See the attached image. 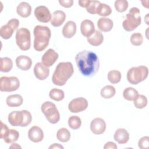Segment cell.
Here are the masks:
<instances>
[{"mask_svg": "<svg viewBox=\"0 0 149 149\" xmlns=\"http://www.w3.org/2000/svg\"><path fill=\"white\" fill-rule=\"evenodd\" d=\"M75 61L79 70L84 76L93 77L99 70V59L92 51L84 50L79 52L75 57Z\"/></svg>", "mask_w": 149, "mask_h": 149, "instance_id": "6da1fadb", "label": "cell"}, {"mask_svg": "<svg viewBox=\"0 0 149 149\" xmlns=\"http://www.w3.org/2000/svg\"><path fill=\"white\" fill-rule=\"evenodd\" d=\"M73 66L69 62H60L56 66L52 77V83L59 86L66 84L68 79L73 75Z\"/></svg>", "mask_w": 149, "mask_h": 149, "instance_id": "7a4b0ae2", "label": "cell"}, {"mask_svg": "<svg viewBox=\"0 0 149 149\" xmlns=\"http://www.w3.org/2000/svg\"><path fill=\"white\" fill-rule=\"evenodd\" d=\"M33 34L34 49L38 52L42 51L48 45L51 37L49 28L45 26L37 25L34 29Z\"/></svg>", "mask_w": 149, "mask_h": 149, "instance_id": "3957f363", "label": "cell"}, {"mask_svg": "<svg viewBox=\"0 0 149 149\" xmlns=\"http://www.w3.org/2000/svg\"><path fill=\"white\" fill-rule=\"evenodd\" d=\"M32 120L31 114L29 111H15L8 115L9 123L13 126L26 127Z\"/></svg>", "mask_w": 149, "mask_h": 149, "instance_id": "277c9868", "label": "cell"}, {"mask_svg": "<svg viewBox=\"0 0 149 149\" xmlns=\"http://www.w3.org/2000/svg\"><path fill=\"white\" fill-rule=\"evenodd\" d=\"M141 22L140 12L136 7L132 8L126 16L122 23L123 28L127 31H132L136 29Z\"/></svg>", "mask_w": 149, "mask_h": 149, "instance_id": "5b68a950", "label": "cell"}, {"mask_svg": "<svg viewBox=\"0 0 149 149\" xmlns=\"http://www.w3.org/2000/svg\"><path fill=\"white\" fill-rule=\"evenodd\" d=\"M148 69L146 66L132 67L127 72V79L132 84H137L148 76Z\"/></svg>", "mask_w": 149, "mask_h": 149, "instance_id": "8992f818", "label": "cell"}, {"mask_svg": "<svg viewBox=\"0 0 149 149\" xmlns=\"http://www.w3.org/2000/svg\"><path fill=\"white\" fill-rule=\"evenodd\" d=\"M41 110L49 123L55 124L59 121V112L53 102L51 101L44 102L41 105Z\"/></svg>", "mask_w": 149, "mask_h": 149, "instance_id": "52a82bcc", "label": "cell"}, {"mask_svg": "<svg viewBox=\"0 0 149 149\" xmlns=\"http://www.w3.org/2000/svg\"><path fill=\"white\" fill-rule=\"evenodd\" d=\"M17 45L22 51L29 50L31 46L30 32L29 29L22 27L19 29L16 33Z\"/></svg>", "mask_w": 149, "mask_h": 149, "instance_id": "ba28073f", "label": "cell"}, {"mask_svg": "<svg viewBox=\"0 0 149 149\" xmlns=\"http://www.w3.org/2000/svg\"><path fill=\"white\" fill-rule=\"evenodd\" d=\"M20 86V81L17 77L2 76L0 78V90L11 92L17 90Z\"/></svg>", "mask_w": 149, "mask_h": 149, "instance_id": "9c48e42d", "label": "cell"}, {"mask_svg": "<svg viewBox=\"0 0 149 149\" xmlns=\"http://www.w3.org/2000/svg\"><path fill=\"white\" fill-rule=\"evenodd\" d=\"M0 138L3 139L6 143H12L16 141L19 137V133L15 129H9L7 125L1 121Z\"/></svg>", "mask_w": 149, "mask_h": 149, "instance_id": "30bf717a", "label": "cell"}, {"mask_svg": "<svg viewBox=\"0 0 149 149\" xmlns=\"http://www.w3.org/2000/svg\"><path fill=\"white\" fill-rule=\"evenodd\" d=\"M19 26V21L16 18H13L8 21L6 24L2 26L0 29V36L5 40L10 38L13 33Z\"/></svg>", "mask_w": 149, "mask_h": 149, "instance_id": "8fae6325", "label": "cell"}, {"mask_svg": "<svg viewBox=\"0 0 149 149\" xmlns=\"http://www.w3.org/2000/svg\"><path fill=\"white\" fill-rule=\"evenodd\" d=\"M87 107V100L83 97H78L73 99L69 102L68 109L72 113H78L86 109Z\"/></svg>", "mask_w": 149, "mask_h": 149, "instance_id": "7c38bea8", "label": "cell"}, {"mask_svg": "<svg viewBox=\"0 0 149 149\" xmlns=\"http://www.w3.org/2000/svg\"><path fill=\"white\" fill-rule=\"evenodd\" d=\"M34 15L40 22L48 23L51 19V14L48 8L45 6H39L34 10Z\"/></svg>", "mask_w": 149, "mask_h": 149, "instance_id": "4fadbf2b", "label": "cell"}, {"mask_svg": "<svg viewBox=\"0 0 149 149\" xmlns=\"http://www.w3.org/2000/svg\"><path fill=\"white\" fill-rule=\"evenodd\" d=\"M58 57V54L53 49L49 48L42 56L41 61L44 65L48 68L55 63Z\"/></svg>", "mask_w": 149, "mask_h": 149, "instance_id": "5bb4252c", "label": "cell"}, {"mask_svg": "<svg viewBox=\"0 0 149 149\" xmlns=\"http://www.w3.org/2000/svg\"><path fill=\"white\" fill-rule=\"evenodd\" d=\"M34 74L37 79L44 80L48 77L49 69L42 62H38L34 67Z\"/></svg>", "mask_w": 149, "mask_h": 149, "instance_id": "9a60e30c", "label": "cell"}, {"mask_svg": "<svg viewBox=\"0 0 149 149\" xmlns=\"http://www.w3.org/2000/svg\"><path fill=\"white\" fill-rule=\"evenodd\" d=\"M91 131L95 134H101L106 129V123L101 118H96L90 123Z\"/></svg>", "mask_w": 149, "mask_h": 149, "instance_id": "2e32d148", "label": "cell"}, {"mask_svg": "<svg viewBox=\"0 0 149 149\" xmlns=\"http://www.w3.org/2000/svg\"><path fill=\"white\" fill-rule=\"evenodd\" d=\"M28 137L30 141L34 143H38L43 140L44 133L40 127L33 126L29 130Z\"/></svg>", "mask_w": 149, "mask_h": 149, "instance_id": "e0dca14e", "label": "cell"}, {"mask_svg": "<svg viewBox=\"0 0 149 149\" xmlns=\"http://www.w3.org/2000/svg\"><path fill=\"white\" fill-rule=\"evenodd\" d=\"M95 30L94 24L91 20L86 19L81 23L80 31L83 36L88 38L94 33Z\"/></svg>", "mask_w": 149, "mask_h": 149, "instance_id": "ac0fdd59", "label": "cell"}, {"mask_svg": "<svg viewBox=\"0 0 149 149\" xmlns=\"http://www.w3.org/2000/svg\"><path fill=\"white\" fill-rule=\"evenodd\" d=\"M16 64L19 69L26 71L30 69L32 65V61L31 59L27 56L20 55L16 59Z\"/></svg>", "mask_w": 149, "mask_h": 149, "instance_id": "d6986e66", "label": "cell"}, {"mask_svg": "<svg viewBox=\"0 0 149 149\" xmlns=\"http://www.w3.org/2000/svg\"><path fill=\"white\" fill-rule=\"evenodd\" d=\"M113 137L119 144H126L129 140V133L125 129L119 128L115 131Z\"/></svg>", "mask_w": 149, "mask_h": 149, "instance_id": "ffe728a7", "label": "cell"}, {"mask_svg": "<svg viewBox=\"0 0 149 149\" xmlns=\"http://www.w3.org/2000/svg\"><path fill=\"white\" fill-rule=\"evenodd\" d=\"M66 19L65 13L60 10H56L52 13L51 24L54 27H59L62 25Z\"/></svg>", "mask_w": 149, "mask_h": 149, "instance_id": "44dd1931", "label": "cell"}, {"mask_svg": "<svg viewBox=\"0 0 149 149\" xmlns=\"http://www.w3.org/2000/svg\"><path fill=\"white\" fill-rule=\"evenodd\" d=\"M76 32V24L73 21H68L62 29V34L66 38H72Z\"/></svg>", "mask_w": 149, "mask_h": 149, "instance_id": "7402d4cb", "label": "cell"}, {"mask_svg": "<svg viewBox=\"0 0 149 149\" xmlns=\"http://www.w3.org/2000/svg\"><path fill=\"white\" fill-rule=\"evenodd\" d=\"M16 12L20 16L26 18L30 15L31 7L29 3L26 2H22L17 5Z\"/></svg>", "mask_w": 149, "mask_h": 149, "instance_id": "603a6c76", "label": "cell"}, {"mask_svg": "<svg viewBox=\"0 0 149 149\" xmlns=\"http://www.w3.org/2000/svg\"><path fill=\"white\" fill-rule=\"evenodd\" d=\"M113 26V21L109 18L101 17L100 18L97 22V27L98 29L104 32L111 31Z\"/></svg>", "mask_w": 149, "mask_h": 149, "instance_id": "cb8c5ba5", "label": "cell"}, {"mask_svg": "<svg viewBox=\"0 0 149 149\" xmlns=\"http://www.w3.org/2000/svg\"><path fill=\"white\" fill-rule=\"evenodd\" d=\"M23 102V97L19 94H13L7 97L6 102L9 107H17L20 106Z\"/></svg>", "mask_w": 149, "mask_h": 149, "instance_id": "d4e9b609", "label": "cell"}, {"mask_svg": "<svg viewBox=\"0 0 149 149\" xmlns=\"http://www.w3.org/2000/svg\"><path fill=\"white\" fill-rule=\"evenodd\" d=\"M104 41L102 34L98 30H95L94 33L87 38L88 42L93 46H98L101 45Z\"/></svg>", "mask_w": 149, "mask_h": 149, "instance_id": "484cf974", "label": "cell"}, {"mask_svg": "<svg viewBox=\"0 0 149 149\" xmlns=\"http://www.w3.org/2000/svg\"><path fill=\"white\" fill-rule=\"evenodd\" d=\"M0 71L2 72H8L11 70L13 67V62L8 57L1 58Z\"/></svg>", "mask_w": 149, "mask_h": 149, "instance_id": "4316f807", "label": "cell"}, {"mask_svg": "<svg viewBox=\"0 0 149 149\" xmlns=\"http://www.w3.org/2000/svg\"><path fill=\"white\" fill-rule=\"evenodd\" d=\"M116 93V90L115 87L111 85H107L104 86L101 90V95L102 98L105 99H109L113 97Z\"/></svg>", "mask_w": 149, "mask_h": 149, "instance_id": "83f0119b", "label": "cell"}, {"mask_svg": "<svg viewBox=\"0 0 149 149\" xmlns=\"http://www.w3.org/2000/svg\"><path fill=\"white\" fill-rule=\"evenodd\" d=\"M56 138L61 142H67L70 140V133L68 129L62 127L58 130L56 133Z\"/></svg>", "mask_w": 149, "mask_h": 149, "instance_id": "f1b7e54d", "label": "cell"}, {"mask_svg": "<svg viewBox=\"0 0 149 149\" xmlns=\"http://www.w3.org/2000/svg\"><path fill=\"white\" fill-rule=\"evenodd\" d=\"M139 95L138 91L133 87L126 88L123 92V98L128 101H133Z\"/></svg>", "mask_w": 149, "mask_h": 149, "instance_id": "f546056e", "label": "cell"}, {"mask_svg": "<svg viewBox=\"0 0 149 149\" xmlns=\"http://www.w3.org/2000/svg\"><path fill=\"white\" fill-rule=\"evenodd\" d=\"M112 9L111 7L105 3H100L98 5L96 13L101 16H107L111 14Z\"/></svg>", "mask_w": 149, "mask_h": 149, "instance_id": "4dcf8cb0", "label": "cell"}, {"mask_svg": "<svg viewBox=\"0 0 149 149\" xmlns=\"http://www.w3.org/2000/svg\"><path fill=\"white\" fill-rule=\"evenodd\" d=\"M49 96L53 100L59 101L64 98L65 94L62 90L58 88H52L49 91Z\"/></svg>", "mask_w": 149, "mask_h": 149, "instance_id": "1f68e13d", "label": "cell"}, {"mask_svg": "<svg viewBox=\"0 0 149 149\" xmlns=\"http://www.w3.org/2000/svg\"><path fill=\"white\" fill-rule=\"evenodd\" d=\"M121 73L117 70H112L108 73V79L112 84H116L121 80Z\"/></svg>", "mask_w": 149, "mask_h": 149, "instance_id": "d6a6232c", "label": "cell"}, {"mask_svg": "<svg viewBox=\"0 0 149 149\" xmlns=\"http://www.w3.org/2000/svg\"><path fill=\"white\" fill-rule=\"evenodd\" d=\"M133 101L135 107L138 109L144 108L147 105V98L144 95H138Z\"/></svg>", "mask_w": 149, "mask_h": 149, "instance_id": "836d02e7", "label": "cell"}, {"mask_svg": "<svg viewBox=\"0 0 149 149\" xmlns=\"http://www.w3.org/2000/svg\"><path fill=\"white\" fill-rule=\"evenodd\" d=\"M81 125V119L77 116H71L68 119V125L69 126L73 129L76 130L78 129Z\"/></svg>", "mask_w": 149, "mask_h": 149, "instance_id": "e575fe53", "label": "cell"}, {"mask_svg": "<svg viewBox=\"0 0 149 149\" xmlns=\"http://www.w3.org/2000/svg\"><path fill=\"white\" fill-rule=\"evenodd\" d=\"M130 40L132 45L134 46H139L141 45L143 42V37L141 33H134L132 34Z\"/></svg>", "mask_w": 149, "mask_h": 149, "instance_id": "d590c367", "label": "cell"}, {"mask_svg": "<svg viewBox=\"0 0 149 149\" xmlns=\"http://www.w3.org/2000/svg\"><path fill=\"white\" fill-rule=\"evenodd\" d=\"M116 10L119 12H123L128 8V2L126 0H117L114 3Z\"/></svg>", "mask_w": 149, "mask_h": 149, "instance_id": "8d00e7d4", "label": "cell"}, {"mask_svg": "<svg viewBox=\"0 0 149 149\" xmlns=\"http://www.w3.org/2000/svg\"><path fill=\"white\" fill-rule=\"evenodd\" d=\"M101 2L98 1H91L88 6L86 8L87 11L92 15L96 14L97 9Z\"/></svg>", "mask_w": 149, "mask_h": 149, "instance_id": "74e56055", "label": "cell"}, {"mask_svg": "<svg viewBox=\"0 0 149 149\" xmlns=\"http://www.w3.org/2000/svg\"><path fill=\"white\" fill-rule=\"evenodd\" d=\"M138 146L141 149H148L149 147V137L144 136L140 139L138 142Z\"/></svg>", "mask_w": 149, "mask_h": 149, "instance_id": "f35d334b", "label": "cell"}, {"mask_svg": "<svg viewBox=\"0 0 149 149\" xmlns=\"http://www.w3.org/2000/svg\"><path fill=\"white\" fill-rule=\"evenodd\" d=\"M59 4L65 8H70L73 4V0H59Z\"/></svg>", "mask_w": 149, "mask_h": 149, "instance_id": "ab89813d", "label": "cell"}, {"mask_svg": "<svg viewBox=\"0 0 149 149\" xmlns=\"http://www.w3.org/2000/svg\"><path fill=\"white\" fill-rule=\"evenodd\" d=\"M104 148V149H116L117 146L115 143L112 141H108L105 144Z\"/></svg>", "mask_w": 149, "mask_h": 149, "instance_id": "60d3db41", "label": "cell"}, {"mask_svg": "<svg viewBox=\"0 0 149 149\" xmlns=\"http://www.w3.org/2000/svg\"><path fill=\"white\" fill-rule=\"evenodd\" d=\"M90 1H90V0H79L78 1V3H79V5L81 7L86 8L90 4Z\"/></svg>", "mask_w": 149, "mask_h": 149, "instance_id": "b9f144b4", "label": "cell"}, {"mask_svg": "<svg viewBox=\"0 0 149 149\" xmlns=\"http://www.w3.org/2000/svg\"><path fill=\"white\" fill-rule=\"evenodd\" d=\"M49 149H51V148H54V149L55 148H63V147L62 146L60 145L58 143H54L49 147Z\"/></svg>", "mask_w": 149, "mask_h": 149, "instance_id": "7bdbcfd3", "label": "cell"}, {"mask_svg": "<svg viewBox=\"0 0 149 149\" xmlns=\"http://www.w3.org/2000/svg\"><path fill=\"white\" fill-rule=\"evenodd\" d=\"M21 148V147L19 146V145H18L17 144H16V143H13L10 146V148Z\"/></svg>", "mask_w": 149, "mask_h": 149, "instance_id": "ee69618b", "label": "cell"}]
</instances>
